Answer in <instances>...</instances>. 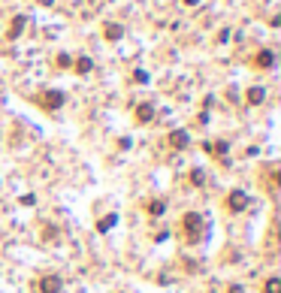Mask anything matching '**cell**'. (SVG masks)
<instances>
[{
    "label": "cell",
    "instance_id": "1",
    "mask_svg": "<svg viewBox=\"0 0 281 293\" xmlns=\"http://www.w3.org/2000/svg\"><path fill=\"white\" fill-rule=\"evenodd\" d=\"M203 230H206V221H203V215H199V212H187L182 218V233H185L187 242H199V239H203Z\"/></svg>",
    "mask_w": 281,
    "mask_h": 293
},
{
    "label": "cell",
    "instance_id": "2",
    "mask_svg": "<svg viewBox=\"0 0 281 293\" xmlns=\"http://www.w3.org/2000/svg\"><path fill=\"white\" fill-rule=\"evenodd\" d=\"M227 209H230L233 215L245 212V209H248V194H245V191H230V197H227Z\"/></svg>",
    "mask_w": 281,
    "mask_h": 293
},
{
    "label": "cell",
    "instance_id": "3",
    "mask_svg": "<svg viewBox=\"0 0 281 293\" xmlns=\"http://www.w3.org/2000/svg\"><path fill=\"white\" fill-rule=\"evenodd\" d=\"M39 103H43V109H49V112H55V109H61L64 106V91H46L43 97H39Z\"/></svg>",
    "mask_w": 281,
    "mask_h": 293
},
{
    "label": "cell",
    "instance_id": "4",
    "mask_svg": "<svg viewBox=\"0 0 281 293\" xmlns=\"http://www.w3.org/2000/svg\"><path fill=\"white\" fill-rule=\"evenodd\" d=\"M39 293H61V287H64V281L58 278V275H46V278H39Z\"/></svg>",
    "mask_w": 281,
    "mask_h": 293
},
{
    "label": "cell",
    "instance_id": "5",
    "mask_svg": "<svg viewBox=\"0 0 281 293\" xmlns=\"http://www.w3.org/2000/svg\"><path fill=\"white\" fill-rule=\"evenodd\" d=\"M133 118H136L139 124H151V121H154V106H151V103H139V106L133 109Z\"/></svg>",
    "mask_w": 281,
    "mask_h": 293
},
{
    "label": "cell",
    "instance_id": "6",
    "mask_svg": "<svg viewBox=\"0 0 281 293\" xmlns=\"http://www.w3.org/2000/svg\"><path fill=\"white\" fill-rule=\"evenodd\" d=\"M254 67H260V70H272V67H275V55H272L269 49H260L257 58H254Z\"/></svg>",
    "mask_w": 281,
    "mask_h": 293
},
{
    "label": "cell",
    "instance_id": "7",
    "mask_svg": "<svg viewBox=\"0 0 281 293\" xmlns=\"http://www.w3.org/2000/svg\"><path fill=\"white\" fill-rule=\"evenodd\" d=\"M24 24H27V18L24 15H15L12 24H9V30H6V36H9V40H18V36L24 33Z\"/></svg>",
    "mask_w": 281,
    "mask_h": 293
},
{
    "label": "cell",
    "instance_id": "8",
    "mask_svg": "<svg viewBox=\"0 0 281 293\" xmlns=\"http://www.w3.org/2000/svg\"><path fill=\"white\" fill-rule=\"evenodd\" d=\"M167 142L173 145V148H187V130H173L167 136Z\"/></svg>",
    "mask_w": 281,
    "mask_h": 293
},
{
    "label": "cell",
    "instance_id": "9",
    "mask_svg": "<svg viewBox=\"0 0 281 293\" xmlns=\"http://www.w3.org/2000/svg\"><path fill=\"white\" fill-rule=\"evenodd\" d=\"M103 36H106L109 43H115V40H121V36H124V27L112 21V24H106V27H103Z\"/></svg>",
    "mask_w": 281,
    "mask_h": 293
},
{
    "label": "cell",
    "instance_id": "10",
    "mask_svg": "<svg viewBox=\"0 0 281 293\" xmlns=\"http://www.w3.org/2000/svg\"><path fill=\"white\" fill-rule=\"evenodd\" d=\"M245 100H248V103H251V106H260V103H263V100H266V91H263V88H257V85H254V88H248V91H245Z\"/></svg>",
    "mask_w": 281,
    "mask_h": 293
},
{
    "label": "cell",
    "instance_id": "11",
    "mask_svg": "<svg viewBox=\"0 0 281 293\" xmlns=\"http://www.w3.org/2000/svg\"><path fill=\"white\" fill-rule=\"evenodd\" d=\"M73 67H76L79 76H85V73H91V70H94V61H91V58H76V61H73Z\"/></svg>",
    "mask_w": 281,
    "mask_h": 293
},
{
    "label": "cell",
    "instance_id": "12",
    "mask_svg": "<svg viewBox=\"0 0 281 293\" xmlns=\"http://www.w3.org/2000/svg\"><path fill=\"white\" fill-rule=\"evenodd\" d=\"M145 209H148V215H151V218H160V215L167 212V203H164V200H151Z\"/></svg>",
    "mask_w": 281,
    "mask_h": 293
},
{
    "label": "cell",
    "instance_id": "13",
    "mask_svg": "<svg viewBox=\"0 0 281 293\" xmlns=\"http://www.w3.org/2000/svg\"><path fill=\"white\" fill-rule=\"evenodd\" d=\"M115 221H118L115 215H106V218H100V221H97V233H106V230H112V227H115Z\"/></svg>",
    "mask_w": 281,
    "mask_h": 293
},
{
    "label": "cell",
    "instance_id": "14",
    "mask_svg": "<svg viewBox=\"0 0 281 293\" xmlns=\"http://www.w3.org/2000/svg\"><path fill=\"white\" fill-rule=\"evenodd\" d=\"M190 185H196V188H203L206 185V169H190Z\"/></svg>",
    "mask_w": 281,
    "mask_h": 293
},
{
    "label": "cell",
    "instance_id": "15",
    "mask_svg": "<svg viewBox=\"0 0 281 293\" xmlns=\"http://www.w3.org/2000/svg\"><path fill=\"white\" fill-rule=\"evenodd\" d=\"M263 293H281V278H266Z\"/></svg>",
    "mask_w": 281,
    "mask_h": 293
},
{
    "label": "cell",
    "instance_id": "16",
    "mask_svg": "<svg viewBox=\"0 0 281 293\" xmlns=\"http://www.w3.org/2000/svg\"><path fill=\"white\" fill-rule=\"evenodd\" d=\"M55 64H58V67H61V70H67V67H73V58H70V55H67V52H61V55H58V58H55Z\"/></svg>",
    "mask_w": 281,
    "mask_h": 293
},
{
    "label": "cell",
    "instance_id": "17",
    "mask_svg": "<svg viewBox=\"0 0 281 293\" xmlns=\"http://www.w3.org/2000/svg\"><path fill=\"white\" fill-rule=\"evenodd\" d=\"M133 79H136L139 85H145V82H148V73H142V70H136V73H133Z\"/></svg>",
    "mask_w": 281,
    "mask_h": 293
},
{
    "label": "cell",
    "instance_id": "18",
    "mask_svg": "<svg viewBox=\"0 0 281 293\" xmlns=\"http://www.w3.org/2000/svg\"><path fill=\"white\" fill-rule=\"evenodd\" d=\"M21 203H24V206H33V203H36V197H33V194H24V197H21Z\"/></svg>",
    "mask_w": 281,
    "mask_h": 293
},
{
    "label": "cell",
    "instance_id": "19",
    "mask_svg": "<svg viewBox=\"0 0 281 293\" xmlns=\"http://www.w3.org/2000/svg\"><path fill=\"white\" fill-rule=\"evenodd\" d=\"M227 293H245V290H242V287H239V284H233V287H230Z\"/></svg>",
    "mask_w": 281,
    "mask_h": 293
},
{
    "label": "cell",
    "instance_id": "20",
    "mask_svg": "<svg viewBox=\"0 0 281 293\" xmlns=\"http://www.w3.org/2000/svg\"><path fill=\"white\" fill-rule=\"evenodd\" d=\"M182 3H185V6H196V3H199V0H182Z\"/></svg>",
    "mask_w": 281,
    "mask_h": 293
}]
</instances>
